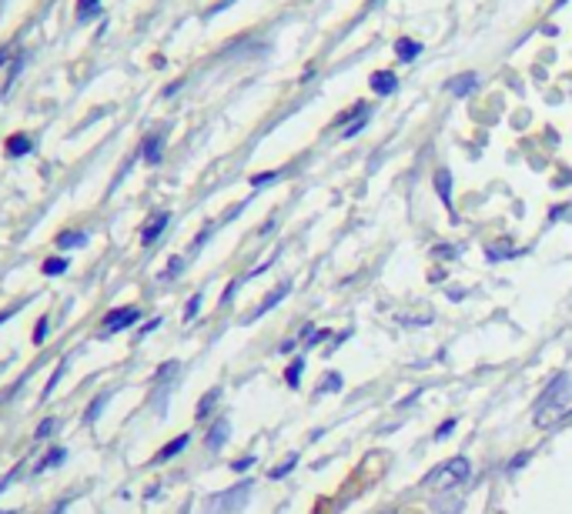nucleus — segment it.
<instances>
[{
  "label": "nucleus",
  "instance_id": "nucleus-15",
  "mask_svg": "<svg viewBox=\"0 0 572 514\" xmlns=\"http://www.w3.org/2000/svg\"><path fill=\"white\" fill-rule=\"evenodd\" d=\"M188 441H191V435H178L171 444H164V448L158 451V461H171L174 454H182V451L188 448Z\"/></svg>",
  "mask_w": 572,
  "mask_h": 514
},
{
  "label": "nucleus",
  "instance_id": "nucleus-3",
  "mask_svg": "<svg viewBox=\"0 0 572 514\" xmlns=\"http://www.w3.org/2000/svg\"><path fill=\"white\" fill-rule=\"evenodd\" d=\"M138 321H141V311H138V308H114V311L104 314L101 331H104V335H117V331H124V327L138 324Z\"/></svg>",
  "mask_w": 572,
  "mask_h": 514
},
{
  "label": "nucleus",
  "instance_id": "nucleus-34",
  "mask_svg": "<svg viewBox=\"0 0 572 514\" xmlns=\"http://www.w3.org/2000/svg\"><path fill=\"white\" fill-rule=\"evenodd\" d=\"M158 324H161V317H154V321H148V324L141 327V335H151V331H154V327H158Z\"/></svg>",
  "mask_w": 572,
  "mask_h": 514
},
{
  "label": "nucleus",
  "instance_id": "nucleus-6",
  "mask_svg": "<svg viewBox=\"0 0 572 514\" xmlns=\"http://www.w3.org/2000/svg\"><path fill=\"white\" fill-rule=\"evenodd\" d=\"M171 224V214L167 211H158L148 224H145V230H141V245H154L161 234H164V227Z\"/></svg>",
  "mask_w": 572,
  "mask_h": 514
},
{
  "label": "nucleus",
  "instance_id": "nucleus-20",
  "mask_svg": "<svg viewBox=\"0 0 572 514\" xmlns=\"http://www.w3.org/2000/svg\"><path fill=\"white\" fill-rule=\"evenodd\" d=\"M301 371H304V358H295L288 367H285V381L288 388H298V378H301Z\"/></svg>",
  "mask_w": 572,
  "mask_h": 514
},
{
  "label": "nucleus",
  "instance_id": "nucleus-22",
  "mask_svg": "<svg viewBox=\"0 0 572 514\" xmlns=\"http://www.w3.org/2000/svg\"><path fill=\"white\" fill-rule=\"evenodd\" d=\"M48 331H51V321H48V314H43V317H37V327H34V344L48 341Z\"/></svg>",
  "mask_w": 572,
  "mask_h": 514
},
{
  "label": "nucleus",
  "instance_id": "nucleus-11",
  "mask_svg": "<svg viewBox=\"0 0 572 514\" xmlns=\"http://www.w3.org/2000/svg\"><path fill=\"white\" fill-rule=\"evenodd\" d=\"M30 148H34V145H30L27 134H11L8 145H4V154H8V158H24V154H30Z\"/></svg>",
  "mask_w": 572,
  "mask_h": 514
},
{
  "label": "nucleus",
  "instance_id": "nucleus-5",
  "mask_svg": "<svg viewBox=\"0 0 572 514\" xmlns=\"http://www.w3.org/2000/svg\"><path fill=\"white\" fill-rule=\"evenodd\" d=\"M228 435H232V425H228V417H217V421H214V425H211V431H208V438H204L208 451H222V448L228 444Z\"/></svg>",
  "mask_w": 572,
  "mask_h": 514
},
{
  "label": "nucleus",
  "instance_id": "nucleus-18",
  "mask_svg": "<svg viewBox=\"0 0 572 514\" xmlns=\"http://www.w3.org/2000/svg\"><path fill=\"white\" fill-rule=\"evenodd\" d=\"M295 464H298V454L291 451V454H288V457H285L278 467H275V472H272V481H282V478H288V475L295 472Z\"/></svg>",
  "mask_w": 572,
  "mask_h": 514
},
{
  "label": "nucleus",
  "instance_id": "nucleus-13",
  "mask_svg": "<svg viewBox=\"0 0 572 514\" xmlns=\"http://www.w3.org/2000/svg\"><path fill=\"white\" fill-rule=\"evenodd\" d=\"M161 148H164V134H151L145 145H141V154L148 164H158L161 161Z\"/></svg>",
  "mask_w": 572,
  "mask_h": 514
},
{
  "label": "nucleus",
  "instance_id": "nucleus-9",
  "mask_svg": "<svg viewBox=\"0 0 572 514\" xmlns=\"http://www.w3.org/2000/svg\"><path fill=\"white\" fill-rule=\"evenodd\" d=\"M446 87H449V93H456V98H469V93L478 87V74H472V71H469V74H462V77L449 80Z\"/></svg>",
  "mask_w": 572,
  "mask_h": 514
},
{
  "label": "nucleus",
  "instance_id": "nucleus-23",
  "mask_svg": "<svg viewBox=\"0 0 572 514\" xmlns=\"http://www.w3.org/2000/svg\"><path fill=\"white\" fill-rule=\"evenodd\" d=\"M108 401H111V391H108V394H101V398H95V401H91V408H87V414H84V421H98V414L104 411V404H108Z\"/></svg>",
  "mask_w": 572,
  "mask_h": 514
},
{
  "label": "nucleus",
  "instance_id": "nucleus-27",
  "mask_svg": "<svg viewBox=\"0 0 572 514\" xmlns=\"http://www.w3.org/2000/svg\"><path fill=\"white\" fill-rule=\"evenodd\" d=\"M182 271H185V261H182V258H174V261H171V264L164 267V274H161V280H171L174 274H182Z\"/></svg>",
  "mask_w": 572,
  "mask_h": 514
},
{
  "label": "nucleus",
  "instance_id": "nucleus-19",
  "mask_svg": "<svg viewBox=\"0 0 572 514\" xmlns=\"http://www.w3.org/2000/svg\"><path fill=\"white\" fill-rule=\"evenodd\" d=\"M64 457H67V451H64V448H54V451H48V454L40 457V467H37V472H48V467H58Z\"/></svg>",
  "mask_w": 572,
  "mask_h": 514
},
{
  "label": "nucleus",
  "instance_id": "nucleus-33",
  "mask_svg": "<svg viewBox=\"0 0 572 514\" xmlns=\"http://www.w3.org/2000/svg\"><path fill=\"white\" fill-rule=\"evenodd\" d=\"M251 464H254V457H241V461H235L232 467H235V472H248Z\"/></svg>",
  "mask_w": 572,
  "mask_h": 514
},
{
  "label": "nucleus",
  "instance_id": "nucleus-25",
  "mask_svg": "<svg viewBox=\"0 0 572 514\" xmlns=\"http://www.w3.org/2000/svg\"><path fill=\"white\" fill-rule=\"evenodd\" d=\"M54 428H58V421H54V417H43L40 425H37V438H51Z\"/></svg>",
  "mask_w": 572,
  "mask_h": 514
},
{
  "label": "nucleus",
  "instance_id": "nucleus-28",
  "mask_svg": "<svg viewBox=\"0 0 572 514\" xmlns=\"http://www.w3.org/2000/svg\"><path fill=\"white\" fill-rule=\"evenodd\" d=\"M278 177H282V171H265V174L251 177V184H254V187H265V184H272V180H278Z\"/></svg>",
  "mask_w": 572,
  "mask_h": 514
},
{
  "label": "nucleus",
  "instance_id": "nucleus-10",
  "mask_svg": "<svg viewBox=\"0 0 572 514\" xmlns=\"http://www.w3.org/2000/svg\"><path fill=\"white\" fill-rule=\"evenodd\" d=\"M435 191H438V198H443V204L452 211V174L446 167L435 171Z\"/></svg>",
  "mask_w": 572,
  "mask_h": 514
},
{
  "label": "nucleus",
  "instance_id": "nucleus-21",
  "mask_svg": "<svg viewBox=\"0 0 572 514\" xmlns=\"http://www.w3.org/2000/svg\"><path fill=\"white\" fill-rule=\"evenodd\" d=\"M319 391H322V394H328V391H332V394H335V391H341V374H335V371H332V374H325L322 385H319Z\"/></svg>",
  "mask_w": 572,
  "mask_h": 514
},
{
  "label": "nucleus",
  "instance_id": "nucleus-2",
  "mask_svg": "<svg viewBox=\"0 0 572 514\" xmlns=\"http://www.w3.org/2000/svg\"><path fill=\"white\" fill-rule=\"evenodd\" d=\"M469 475H472L469 457H449L446 464H438L435 472L425 475V485L435 488V494H449V491L462 488L469 481Z\"/></svg>",
  "mask_w": 572,
  "mask_h": 514
},
{
  "label": "nucleus",
  "instance_id": "nucleus-12",
  "mask_svg": "<svg viewBox=\"0 0 572 514\" xmlns=\"http://www.w3.org/2000/svg\"><path fill=\"white\" fill-rule=\"evenodd\" d=\"M395 54H399V61H415L419 54H422V43L419 40H409V37H402V40H395Z\"/></svg>",
  "mask_w": 572,
  "mask_h": 514
},
{
  "label": "nucleus",
  "instance_id": "nucleus-4",
  "mask_svg": "<svg viewBox=\"0 0 572 514\" xmlns=\"http://www.w3.org/2000/svg\"><path fill=\"white\" fill-rule=\"evenodd\" d=\"M248 494H251V481H241L238 488H232V491H225L222 498H217L214 507L217 511H238V507L248 504Z\"/></svg>",
  "mask_w": 572,
  "mask_h": 514
},
{
  "label": "nucleus",
  "instance_id": "nucleus-14",
  "mask_svg": "<svg viewBox=\"0 0 572 514\" xmlns=\"http://www.w3.org/2000/svg\"><path fill=\"white\" fill-rule=\"evenodd\" d=\"M84 245H87V234H84V230H64V234H58V248H61V251L84 248Z\"/></svg>",
  "mask_w": 572,
  "mask_h": 514
},
{
  "label": "nucleus",
  "instance_id": "nucleus-30",
  "mask_svg": "<svg viewBox=\"0 0 572 514\" xmlns=\"http://www.w3.org/2000/svg\"><path fill=\"white\" fill-rule=\"evenodd\" d=\"M61 374H64V361L58 364V371H54V378H51V385H48V391H43V394H40V401H48V398L54 394V385L61 381Z\"/></svg>",
  "mask_w": 572,
  "mask_h": 514
},
{
  "label": "nucleus",
  "instance_id": "nucleus-29",
  "mask_svg": "<svg viewBox=\"0 0 572 514\" xmlns=\"http://www.w3.org/2000/svg\"><path fill=\"white\" fill-rule=\"evenodd\" d=\"M365 124H369V114H362V117H359L356 124H348V127L341 130V137H356V134H359V130H362Z\"/></svg>",
  "mask_w": 572,
  "mask_h": 514
},
{
  "label": "nucleus",
  "instance_id": "nucleus-8",
  "mask_svg": "<svg viewBox=\"0 0 572 514\" xmlns=\"http://www.w3.org/2000/svg\"><path fill=\"white\" fill-rule=\"evenodd\" d=\"M288 291H291V280H282V285H278V291H272V294H269L265 301H261V304H258V311H254V314H251L248 321H254V317H261V314H265V311H272L275 304H282V301L288 298Z\"/></svg>",
  "mask_w": 572,
  "mask_h": 514
},
{
  "label": "nucleus",
  "instance_id": "nucleus-36",
  "mask_svg": "<svg viewBox=\"0 0 572 514\" xmlns=\"http://www.w3.org/2000/svg\"><path fill=\"white\" fill-rule=\"evenodd\" d=\"M0 514H17V511H0Z\"/></svg>",
  "mask_w": 572,
  "mask_h": 514
},
{
  "label": "nucleus",
  "instance_id": "nucleus-32",
  "mask_svg": "<svg viewBox=\"0 0 572 514\" xmlns=\"http://www.w3.org/2000/svg\"><path fill=\"white\" fill-rule=\"evenodd\" d=\"M452 431H456V421H446V425H443V428H438V431H435V438H438V441H443V438H446V435H452Z\"/></svg>",
  "mask_w": 572,
  "mask_h": 514
},
{
  "label": "nucleus",
  "instance_id": "nucleus-7",
  "mask_svg": "<svg viewBox=\"0 0 572 514\" xmlns=\"http://www.w3.org/2000/svg\"><path fill=\"white\" fill-rule=\"evenodd\" d=\"M372 90L375 93H382V98H391L395 90H399V77H395L391 71H378V74H372Z\"/></svg>",
  "mask_w": 572,
  "mask_h": 514
},
{
  "label": "nucleus",
  "instance_id": "nucleus-17",
  "mask_svg": "<svg viewBox=\"0 0 572 514\" xmlns=\"http://www.w3.org/2000/svg\"><path fill=\"white\" fill-rule=\"evenodd\" d=\"M67 267H71V261H67V258H61V254H58V258H48V261L40 264V271L48 274V277H61Z\"/></svg>",
  "mask_w": 572,
  "mask_h": 514
},
{
  "label": "nucleus",
  "instance_id": "nucleus-1",
  "mask_svg": "<svg viewBox=\"0 0 572 514\" xmlns=\"http://www.w3.org/2000/svg\"><path fill=\"white\" fill-rule=\"evenodd\" d=\"M569 401H572V378H569V374H559V378H552V385L543 391V398L536 404V425L539 428L556 425L559 417L569 414Z\"/></svg>",
  "mask_w": 572,
  "mask_h": 514
},
{
  "label": "nucleus",
  "instance_id": "nucleus-35",
  "mask_svg": "<svg viewBox=\"0 0 572 514\" xmlns=\"http://www.w3.org/2000/svg\"><path fill=\"white\" fill-rule=\"evenodd\" d=\"M569 4V0H556V8H565Z\"/></svg>",
  "mask_w": 572,
  "mask_h": 514
},
{
  "label": "nucleus",
  "instance_id": "nucleus-31",
  "mask_svg": "<svg viewBox=\"0 0 572 514\" xmlns=\"http://www.w3.org/2000/svg\"><path fill=\"white\" fill-rule=\"evenodd\" d=\"M438 514H462V504L452 501V504H438Z\"/></svg>",
  "mask_w": 572,
  "mask_h": 514
},
{
  "label": "nucleus",
  "instance_id": "nucleus-24",
  "mask_svg": "<svg viewBox=\"0 0 572 514\" xmlns=\"http://www.w3.org/2000/svg\"><path fill=\"white\" fill-rule=\"evenodd\" d=\"M98 4H101V0H77V17L87 21V17L98 11Z\"/></svg>",
  "mask_w": 572,
  "mask_h": 514
},
{
  "label": "nucleus",
  "instance_id": "nucleus-26",
  "mask_svg": "<svg viewBox=\"0 0 572 514\" xmlns=\"http://www.w3.org/2000/svg\"><path fill=\"white\" fill-rule=\"evenodd\" d=\"M201 298H204V294L198 291V294L188 301V308H185V321H195V317H198V311H201Z\"/></svg>",
  "mask_w": 572,
  "mask_h": 514
},
{
  "label": "nucleus",
  "instance_id": "nucleus-16",
  "mask_svg": "<svg viewBox=\"0 0 572 514\" xmlns=\"http://www.w3.org/2000/svg\"><path fill=\"white\" fill-rule=\"evenodd\" d=\"M217 401H222V388H211V391H208V394L198 401V414H195V417H198V421H204V417L214 411V404H217Z\"/></svg>",
  "mask_w": 572,
  "mask_h": 514
}]
</instances>
